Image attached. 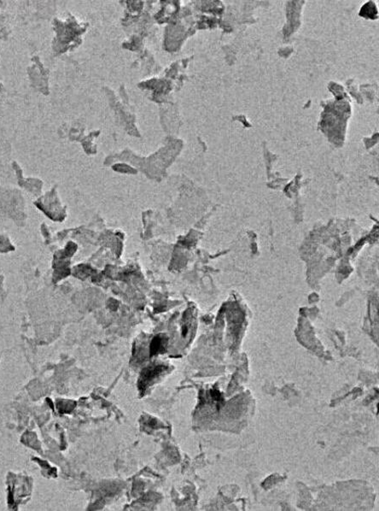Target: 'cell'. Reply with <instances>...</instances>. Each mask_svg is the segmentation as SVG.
<instances>
[{
	"instance_id": "obj_2",
	"label": "cell",
	"mask_w": 379,
	"mask_h": 511,
	"mask_svg": "<svg viewBox=\"0 0 379 511\" xmlns=\"http://www.w3.org/2000/svg\"><path fill=\"white\" fill-rule=\"evenodd\" d=\"M167 346V339L162 336L155 337L150 346V356L163 353Z\"/></svg>"
},
{
	"instance_id": "obj_1",
	"label": "cell",
	"mask_w": 379,
	"mask_h": 511,
	"mask_svg": "<svg viewBox=\"0 0 379 511\" xmlns=\"http://www.w3.org/2000/svg\"><path fill=\"white\" fill-rule=\"evenodd\" d=\"M168 368L163 365L150 366L149 368L143 369L140 378V384H139L140 389L143 392L144 390L146 389L147 387H149V384L152 383L153 380H155V378L158 377L159 375H161Z\"/></svg>"
}]
</instances>
